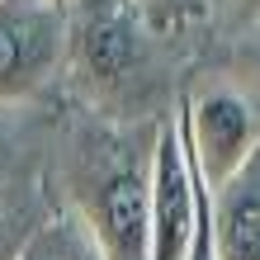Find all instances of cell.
<instances>
[{
	"label": "cell",
	"instance_id": "cell-1",
	"mask_svg": "<svg viewBox=\"0 0 260 260\" xmlns=\"http://www.w3.org/2000/svg\"><path fill=\"white\" fill-rule=\"evenodd\" d=\"M151 147L114 142L109 151H85L76 171V213L90 227L104 260H151Z\"/></svg>",
	"mask_w": 260,
	"mask_h": 260
},
{
	"label": "cell",
	"instance_id": "cell-2",
	"mask_svg": "<svg viewBox=\"0 0 260 260\" xmlns=\"http://www.w3.org/2000/svg\"><path fill=\"white\" fill-rule=\"evenodd\" d=\"M67 67L62 0H0V104L34 100Z\"/></svg>",
	"mask_w": 260,
	"mask_h": 260
},
{
	"label": "cell",
	"instance_id": "cell-3",
	"mask_svg": "<svg viewBox=\"0 0 260 260\" xmlns=\"http://www.w3.org/2000/svg\"><path fill=\"white\" fill-rule=\"evenodd\" d=\"M199 204H204V180H199L185 142V118H161L151 137V260H185L194 227H199Z\"/></svg>",
	"mask_w": 260,
	"mask_h": 260
},
{
	"label": "cell",
	"instance_id": "cell-4",
	"mask_svg": "<svg viewBox=\"0 0 260 260\" xmlns=\"http://www.w3.org/2000/svg\"><path fill=\"white\" fill-rule=\"evenodd\" d=\"M180 118H185L189 161H194L199 180H204V189L227 185L260 147V114L237 90H208Z\"/></svg>",
	"mask_w": 260,
	"mask_h": 260
},
{
	"label": "cell",
	"instance_id": "cell-5",
	"mask_svg": "<svg viewBox=\"0 0 260 260\" xmlns=\"http://www.w3.org/2000/svg\"><path fill=\"white\" fill-rule=\"evenodd\" d=\"M137 57V14L128 0H71L67 5V62L85 81L118 85Z\"/></svg>",
	"mask_w": 260,
	"mask_h": 260
},
{
	"label": "cell",
	"instance_id": "cell-6",
	"mask_svg": "<svg viewBox=\"0 0 260 260\" xmlns=\"http://www.w3.org/2000/svg\"><path fill=\"white\" fill-rule=\"evenodd\" d=\"M208 222L213 260H260V147L227 185L208 189Z\"/></svg>",
	"mask_w": 260,
	"mask_h": 260
},
{
	"label": "cell",
	"instance_id": "cell-7",
	"mask_svg": "<svg viewBox=\"0 0 260 260\" xmlns=\"http://www.w3.org/2000/svg\"><path fill=\"white\" fill-rule=\"evenodd\" d=\"M14 260H104V255L95 246V237H90V227L81 222V213L62 208L14 251Z\"/></svg>",
	"mask_w": 260,
	"mask_h": 260
},
{
	"label": "cell",
	"instance_id": "cell-8",
	"mask_svg": "<svg viewBox=\"0 0 260 260\" xmlns=\"http://www.w3.org/2000/svg\"><path fill=\"white\" fill-rule=\"evenodd\" d=\"M185 260H213V222H208V189H204V204H199V227H194V241H189V255Z\"/></svg>",
	"mask_w": 260,
	"mask_h": 260
},
{
	"label": "cell",
	"instance_id": "cell-9",
	"mask_svg": "<svg viewBox=\"0 0 260 260\" xmlns=\"http://www.w3.org/2000/svg\"><path fill=\"white\" fill-rule=\"evenodd\" d=\"M0 232H5V213H0Z\"/></svg>",
	"mask_w": 260,
	"mask_h": 260
},
{
	"label": "cell",
	"instance_id": "cell-10",
	"mask_svg": "<svg viewBox=\"0 0 260 260\" xmlns=\"http://www.w3.org/2000/svg\"><path fill=\"white\" fill-rule=\"evenodd\" d=\"M62 5H71V0H62Z\"/></svg>",
	"mask_w": 260,
	"mask_h": 260
}]
</instances>
